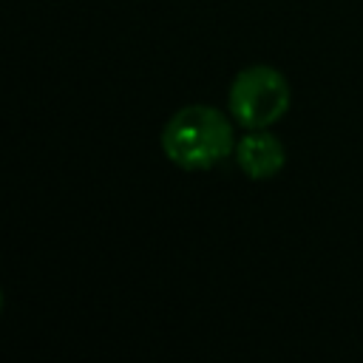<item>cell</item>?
Here are the masks:
<instances>
[{"label": "cell", "mask_w": 363, "mask_h": 363, "mask_svg": "<svg viewBox=\"0 0 363 363\" xmlns=\"http://www.w3.org/2000/svg\"><path fill=\"white\" fill-rule=\"evenodd\" d=\"M162 150L182 170H210L235 150L233 125L213 105L179 108L162 130Z\"/></svg>", "instance_id": "cell-1"}, {"label": "cell", "mask_w": 363, "mask_h": 363, "mask_svg": "<svg viewBox=\"0 0 363 363\" xmlns=\"http://www.w3.org/2000/svg\"><path fill=\"white\" fill-rule=\"evenodd\" d=\"M292 91L286 77L272 65L241 68L227 94V111L244 130L269 128L289 111Z\"/></svg>", "instance_id": "cell-2"}, {"label": "cell", "mask_w": 363, "mask_h": 363, "mask_svg": "<svg viewBox=\"0 0 363 363\" xmlns=\"http://www.w3.org/2000/svg\"><path fill=\"white\" fill-rule=\"evenodd\" d=\"M233 153H235V162H238L241 173L250 176L252 182H264V179L275 176L284 167V162H286L284 145L267 128L247 130L235 142V150Z\"/></svg>", "instance_id": "cell-3"}]
</instances>
